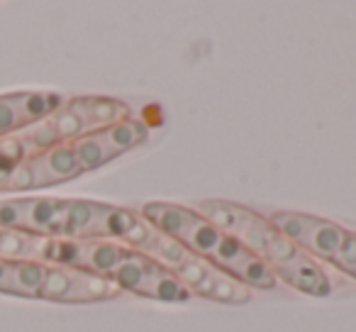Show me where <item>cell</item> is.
<instances>
[{
	"label": "cell",
	"mask_w": 356,
	"mask_h": 332,
	"mask_svg": "<svg viewBox=\"0 0 356 332\" xmlns=\"http://www.w3.org/2000/svg\"><path fill=\"white\" fill-rule=\"evenodd\" d=\"M47 120H49L51 127H54L59 142H76V139L83 137V134H90L86 122L81 120V115L69 105V100H66L59 110H54Z\"/></svg>",
	"instance_id": "obj_11"
},
{
	"label": "cell",
	"mask_w": 356,
	"mask_h": 332,
	"mask_svg": "<svg viewBox=\"0 0 356 332\" xmlns=\"http://www.w3.org/2000/svg\"><path fill=\"white\" fill-rule=\"evenodd\" d=\"M44 274H47V264L13 262L10 276H8L3 293H13V296H22V298H40Z\"/></svg>",
	"instance_id": "obj_10"
},
{
	"label": "cell",
	"mask_w": 356,
	"mask_h": 332,
	"mask_svg": "<svg viewBox=\"0 0 356 332\" xmlns=\"http://www.w3.org/2000/svg\"><path fill=\"white\" fill-rule=\"evenodd\" d=\"M32 235L25 230H0V259L6 262H27Z\"/></svg>",
	"instance_id": "obj_12"
},
{
	"label": "cell",
	"mask_w": 356,
	"mask_h": 332,
	"mask_svg": "<svg viewBox=\"0 0 356 332\" xmlns=\"http://www.w3.org/2000/svg\"><path fill=\"white\" fill-rule=\"evenodd\" d=\"M139 215L156 230H161L163 235H168L184 244L186 249L198 254L200 259L215 264L229 276L242 281L244 286L261 288V291L276 288V276L247 247H242L232 235L220 230L213 220H208L198 210L188 208V205L154 200V203L144 205Z\"/></svg>",
	"instance_id": "obj_2"
},
{
	"label": "cell",
	"mask_w": 356,
	"mask_h": 332,
	"mask_svg": "<svg viewBox=\"0 0 356 332\" xmlns=\"http://www.w3.org/2000/svg\"><path fill=\"white\" fill-rule=\"evenodd\" d=\"M198 208V213L213 220L227 235H232L242 247H247L283 283L312 298L330 296L332 283L327 274L320 269V264L310 254L302 252L298 244H293L286 235L278 232L268 223V218H261L252 208L220 198L203 200Z\"/></svg>",
	"instance_id": "obj_1"
},
{
	"label": "cell",
	"mask_w": 356,
	"mask_h": 332,
	"mask_svg": "<svg viewBox=\"0 0 356 332\" xmlns=\"http://www.w3.org/2000/svg\"><path fill=\"white\" fill-rule=\"evenodd\" d=\"M25 127L22 115L13 95H0V137H10L17 129Z\"/></svg>",
	"instance_id": "obj_13"
},
{
	"label": "cell",
	"mask_w": 356,
	"mask_h": 332,
	"mask_svg": "<svg viewBox=\"0 0 356 332\" xmlns=\"http://www.w3.org/2000/svg\"><path fill=\"white\" fill-rule=\"evenodd\" d=\"M147 134L149 132L142 122L120 120V122L110 125V127L83 134L76 142H71V147H74L76 161H79L81 171H93L100 169L103 164L118 159L120 154L139 147L147 139Z\"/></svg>",
	"instance_id": "obj_6"
},
{
	"label": "cell",
	"mask_w": 356,
	"mask_h": 332,
	"mask_svg": "<svg viewBox=\"0 0 356 332\" xmlns=\"http://www.w3.org/2000/svg\"><path fill=\"white\" fill-rule=\"evenodd\" d=\"M32 189H35V179H32L30 164H27V159H22V161H17L10 169V176H8L3 191H32Z\"/></svg>",
	"instance_id": "obj_15"
},
{
	"label": "cell",
	"mask_w": 356,
	"mask_h": 332,
	"mask_svg": "<svg viewBox=\"0 0 356 332\" xmlns=\"http://www.w3.org/2000/svg\"><path fill=\"white\" fill-rule=\"evenodd\" d=\"M25 220V198L0 200V230H22Z\"/></svg>",
	"instance_id": "obj_14"
},
{
	"label": "cell",
	"mask_w": 356,
	"mask_h": 332,
	"mask_svg": "<svg viewBox=\"0 0 356 332\" xmlns=\"http://www.w3.org/2000/svg\"><path fill=\"white\" fill-rule=\"evenodd\" d=\"M120 288L113 278L100 276V274L86 271V269L71 267V281L66 291L64 303H95V301H110L120 296Z\"/></svg>",
	"instance_id": "obj_9"
},
{
	"label": "cell",
	"mask_w": 356,
	"mask_h": 332,
	"mask_svg": "<svg viewBox=\"0 0 356 332\" xmlns=\"http://www.w3.org/2000/svg\"><path fill=\"white\" fill-rule=\"evenodd\" d=\"M268 223L286 235L293 244L310 254L312 259L334 264L339 271L356 278V232L327 218L293 210H278L268 215Z\"/></svg>",
	"instance_id": "obj_4"
},
{
	"label": "cell",
	"mask_w": 356,
	"mask_h": 332,
	"mask_svg": "<svg viewBox=\"0 0 356 332\" xmlns=\"http://www.w3.org/2000/svg\"><path fill=\"white\" fill-rule=\"evenodd\" d=\"M120 291L134 293L139 298H149V301H161V303H186L191 301V291L178 281L166 267L154 262L152 257L137 252L129 247L127 254L120 259V264L110 274Z\"/></svg>",
	"instance_id": "obj_5"
},
{
	"label": "cell",
	"mask_w": 356,
	"mask_h": 332,
	"mask_svg": "<svg viewBox=\"0 0 356 332\" xmlns=\"http://www.w3.org/2000/svg\"><path fill=\"white\" fill-rule=\"evenodd\" d=\"M10 269H13V262H6V259H0V291L6 288L8 276H10Z\"/></svg>",
	"instance_id": "obj_16"
},
{
	"label": "cell",
	"mask_w": 356,
	"mask_h": 332,
	"mask_svg": "<svg viewBox=\"0 0 356 332\" xmlns=\"http://www.w3.org/2000/svg\"><path fill=\"white\" fill-rule=\"evenodd\" d=\"M32 171V179H35V189H47V186H56L71 181L76 176H81L79 161H76V154L71 142H61L56 147L47 149V152L32 154L27 159Z\"/></svg>",
	"instance_id": "obj_7"
},
{
	"label": "cell",
	"mask_w": 356,
	"mask_h": 332,
	"mask_svg": "<svg viewBox=\"0 0 356 332\" xmlns=\"http://www.w3.org/2000/svg\"><path fill=\"white\" fill-rule=\"evenodd\" d=\"M66 210L69 198H25L22 230L40 237H66Z\"/></svg>",
	"instance_id": "obj_8"
},
{
	"label": "cell",
	"mask_w": 356,
	"mask_h": 332,
	"mask_svg": "<svg viewBox=\"0 0 356 332\" xmlns=\"http://www.w3.org/2000/svg\"><path fill=\"white\" fill-rule=\"evenodd\" d=\"M124 244L152 257L161 267H166L178 281L188 288L191 296L227 303V306H239V303H247L252 298V288L244 286L234 276H229L227 271L218 269L215 264L200 259L198 254L186 249L173 237L163 235L152 223H147L142 215H139L137 225L129 230Z\"/></svg>",
	"instance_id": "obj_3"
}]
</instances>
